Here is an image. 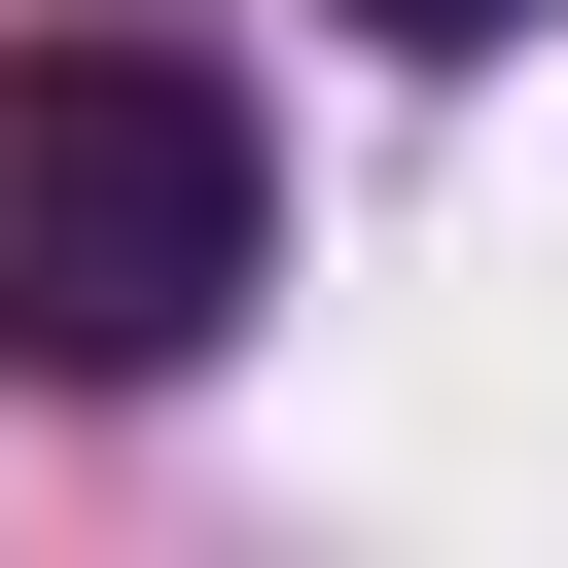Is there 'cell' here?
<instances>
[{"instance_id": "cell-2", "label": "cell", "mask_w": 568, "mask_h": 568, "mask_svg": "<svg viewBox=\"0 0 568 568\" xmlns=\"http://www.w3.org/2000/svg\"><path fill=\"white\" fill-rule=\"evenodd\" d=\"M355 36H390V71H497V36H532V0H355Z\"/></svg>"}, {"instance_id": "cell-1", "label": "cell", "mask_w": 568, "mask_h": 568, "mask_svg": "<svg viewBox=\"0 0 568 568\" xmlns=\"http://www.w3.org/2000/svg\"><path fill=\"white\" fill-rule=\"evenodd\" d=\"M284 248V142L213 36H0V390H178Z\"/></svg>"}]
</instances>
